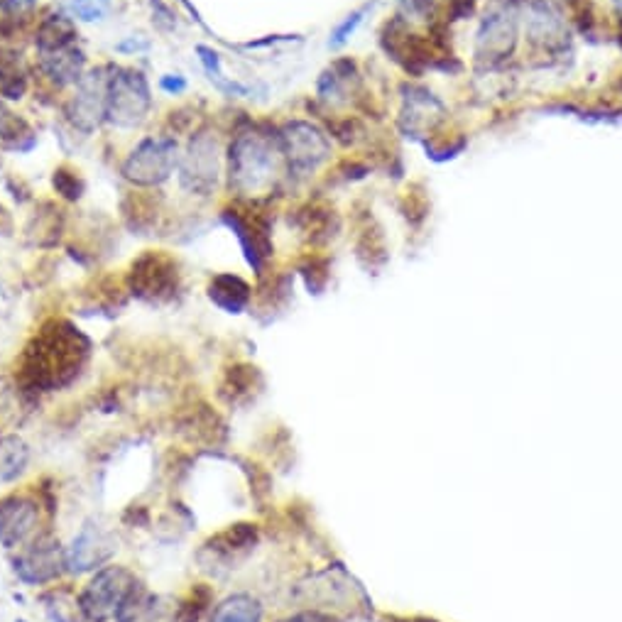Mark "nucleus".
Listing matches in <instances>:
<instances>
[{"instance_id":"nucleus-28","label":"nucleus","mask_w":622,"mask_h":622,"mask_svg":"<svg viewBox=\"0 0 622 622\" xmlns=\"http://www.w3.org/2000/svg\"><path fill=\"white\" fill-rule=\"evenodd\" d=\"M147 49H150V42L145 40V37H128V40H123V42H118L116 45V52H120V54H140V52H147Z\"/></svg>"},{"instance_id":"nucleus-24","label":"nucleus","mask_w":622,"mask_h":622,"mask_svg":"<svg viewBox=\"0 0 622 622\" xmlns=\"http://www.w3.org/2000/svg\"><path fill=\"white\" fill-rule=\"evenodd\" d=\"M52 184H54V192L67 201L81 199V194H84V182H81L79 172H74V169H69V167L54 169Z\"/></svg>"},{"instance_id":"nucleus-17","label":"nucleus","mask_w":622,"mask_h":622,"mask_svg":"<svg viewBox=\"0 0 622 622\" xmlns=\"http://www.w3.org/2000/svg\"><path fill=\"white\" fill-rule=\"evenodd\" d=\"M206 294H209V302L226 314H243L253 302V287L233 272H221V275L211 277Z\"/></svg>"},{"instance_id":"nucleus-13","label":"nucleus","mask_w":622,"mask_h":622,"mask_svg":"<svg viewBox=\"0 0 622 622\" xmlns=\"http://www.w3.org/2000/svg\"><path fill=\"white\" fill-rule=\"evenodd\" d=\"M258 542H260L258 525H253V522H236V525H228L226 529H221V532L211 534L209 542L199 549V559L201 556H209V564L231 566L236 564V561L245 559Z\"/></svg>"},{"instance_id":"nucleus-10","label":"nucleus","mask_w":622,"mask_h":622,"mask_svg":"<svg viewBox=\"0 0 622 622\" xmlns=\"http://www.w3.org/2000/svg\"><path fill=\"white\" fill-rule=\"evenodd\" d=\"M280 145L285 152L289 177H307L316 172L331 155V140L319 125L307 120H289L280 130Z\"/></svg>"},{"instance_id":"nucleus-8","label":"nucleus","mask_w":622,"mask_h":622,"mask_svg":"<svg viewBox=\"0 0 622 622\" xmlns=\"http://www.w3.org/2000/svg\"><path fill=\"white\" fill-rule=\"evenodd\" d=\"M13 574L30 588H52L62 581L67 571V554L62 542L49 529L40 539L13 554Z\"/></svg>"},{"instance_id":"nucleus-12","label":"nucleus","mask_w":622,"mask_h":622,"mask_svg":"<svg viewBox=\"0 0 622 622\" xmlns=\"http://www.w3.org/2000/svg\"><path fill=\"white\" fill-rule=\"evenodd\" d=\"M64 554H67L69 576L94 574V571L111 564L113 554H116V539H113L111 529L103 527L101 522L86 520L72 537V542L64 547Z\"/></svg>"},{"instance_id":"nucleus-19","label":"nucleus","mask_w":622,"mask_h":622,"mask_svg":"<svg viewBox=\"0 0 622 622\" xmlns=\"http://www.w3.org/2000/svg\"><path fill=\"white\" fill-rule=\"evenodd\" d=\"M30 466V446L18 434L0 436V483H13Z\"/></svg>"},{"instance_id":"nucleus-15","label":"nucleus","mask_w":622,"mask_h":622,"mask_svg":"<svg viewBox=\"0 0 622 622\" xmlns=\"http://www.w3.org/2000/svg\"><path fill=\"white\" fill-rule=\"evenodd\" d=\"M517 45V20L507 13H493L478 32V57L488 62L510 57Z\"/></svg>"},{"instance_id":"nucleus-6","label":"nucleus","mask_w":622,"mask_h":622,"mask_svg":"<svg viewBox=\"0 0 622 622\" xmlns=\"http://www.w3.org/2000/svg\"><path fill=\"white\" fill-rule=\"evenodd\" d=\"M152 111L150 81L133 67H111L108 74L106 123L118 130H135L147 123Z\"/></svg>"},{"instance_id":"nucleus-30","label":"nucleus","mask_w":622,"mask_h":622,"mask_svg":"<svg viewBox=\"0 0 622 622\" xmlns=\"http://www.w3.org/2000/svg\"><path fill=\"white\" fill-rule=\"evenodd\" d=\"M15 622H30V620H25V618H18Z\"/></svg>"},{"instance_id":"nucleus-21","label":"nucleus","mask_w":622,"mask_h":622,"mask_svg":"<svg viewBox=\"0 0 622 622\" xmlns=\"http://www.w3.org/2000/svg\"><path fill=\"white\" fill-rule=\"evenodd\" d=\"M214 591L209 583H194L182 600H177V622H204L214 610Z\"/></svg>"},{"instance_id":"nucleus-5","label":"nucleus","mask_w":622,"mask_h":622,"mask_svg":"<svg viewBox=\"0 0 622 622\" xmlns=\"http://www.w3.org/2000/svg\"><path fill=\"white\" fill-rule=\"evenodd\" d=\"M179 187L189 196H211L226 177V150L211 128H199L179 155Z\"/></svg>"},{"instance_id":"nucleus-2","label":"nucleus","mask_w":622,"mask_h":622,"mask_svg":"<svg viewBox=\"0 0 622 622\" xmlns=\"http://www.w3.org/2000/svg\"><path fill=\"white\" fill-rule=\"evenodd\" d=\"M287 174L280 133L272 135L260 125L236 130L226 150V179L231 194L253 204L275 192Z\"/></svg>"},{"instance_id":"nucleus-3","label":"nucleus","mask_w":622,"mask_h":622,"mask_svg":"<svg viewBox=\"0 0 622 622\" xmlns=\"http://www.w3.org/2000/svg\"><path fill=\"white\" fill-rule=\"evenodd\" d=\"M143 591L145 583L133 569L123 564H106L76 591V600L89 622H116Z\"/></svg>"},{"instance_id":"nucleus-1","label":"nucleus","mask_w":622,"mask_h":622,"mask_svg":"<svg viewBox=\"0 0 622 622\" xmlns=\"http://www.w3.org/2000/svg\"><path fill=\"white\" fill-rule=\"evenodd\" d=\"M91 341L64 319H52L37 331L18 365V380L30 392H57L69 383L89 360Z\"/></svg>"},{"instance_id":"nucleus-29","label":"nucleus","mask_w":622,"mask_h":622,"mask_svg":"<svg viewBox=\"0 0 622 622\" xmlns=\"http://www.w3.org/2000/svg\"><path fill=\"white\" fill-rule=\"evenodd\" d=\"M613 3H615V5H618V10H620V13H622V0H613Z\"/></svg>"},{"instance_id":"nucleus-7","label":"nucleus","mask_w":622,"mask_h":622,"mask_svg":"<svg viewBox=\"0 0 622 622\" xmlns=\"http://www.w3.org/2000/svg\"><path fill=\"white\" fill-rule=\"evenodd\" d=\"M179 167V143L174 135H150L143 138L120 165V174L133 187L152 189L172 179Z\"/></svg>"},{"instance_id":"nucleus-22","label":"nucleus","mask_w":622,"mask_h":622,"mask_svg":"<svg viewBox=\"0 0 622 622\" xmlns=\"http://www.w3.org/2000/svg\"><path fill=\"white\" fill-rule=\"evenodd\" d=\"M196 52H199L201 64H204L206 74H209L211 84H216V89H221L223 94H228V96H248L250 94L248 86H243V84H238V81H231V79H226V76H223L221 59H218V54L214 52V49L199 45L196 47Z\"/></svg>"},{"instance_id":"nucleus-26","label":"nucleus","mask_w":622,"mask_h":622,"mask_svg":"<svg viewBox=\"0 0 622 622\" xmlns=\"http://www.w3.org/2000/svg\"><path fill=\"white\" fill-rule=\"evenodd\" d=\"M152 15H155L152 20H155L160 30H174V15L162 0H152Z\"/></svg>"},{"instance_id":"nucleus-9","label":"nucleus","mask_w":622,"mask_h":622,"mask_svg":"<svg viewBox=\"0 0 622 622\" xmlns=\"http://www.w3.org/2000/svg\"><path fill=\"white\" fill-rule=\"evenodd\" d=\"M108 74L111 67L86 69V74L72 86V96L64 103V116L79 133L91 135L98 125L106 123Z\"/></svg>"},{"instance_id":"nucleus-4","label":"nucleus","mask_w":622,"mask_h":622,"mask_svg":"<svg viewBox=\"0 0 622 622\" xmlns=\"http://www.w3.org/2000/svg\"><path fill=\"white\" fill-rule=\"evenodd\" d=\"M47 505L42 488H15L5 493L0 498V547L15 554L47 534L45 522L54 517V510Z\"/></svg>"},{"instance_id":"nucleus-14","label":"nucleus","mask_w":622,"mask_h":622,"mask_svg":"<svg viewBox=\"0 0 622 622\" xmlns=\"http://www.w3.org/2000/svg\"><path fill=\"white\" fill-rule=\"evenodd\" d=\"M37 72L52 89H67L86 74V54L76 45L59 52L37 54Z\"/></svg>"},{"instance_id":"nucleus-23","label":"nucleus","mask_w":622,"mask_h":622,"mask_svg":"<svg viewBox=\"0 0 622 622\" xmlns=\"http://www.w3.org/2000/svg\"><path fill=\"white\" fill-rule=\"evenodd\" d=\"M64 13L79 23H101L111 13L113 0H59Z\"/></svg>"},{"instance_id":"nucleus-11","label":"nucleus","mask_w":622,"mask_h":622,"mask_svg":"<svg viewBox=\"0 0 622 622\" xmlns=\"http://www.w3.org/2000/svg\"><path fill=\"white\" fill-rule=\"evenodd\" d=\"M128 289L133 297L143 299V302H169L179 289L177 260L169 258L162 250H147L130 265Z\"/></svg>"},{"instance_id":"nucleus-20","label":"nucleus","mask_w":622,"mask_h":622,"mask_svg":"<svg viewBox=\"0 0 622 622\" xmlns=\"http://www.w3.org/2000/svg\"><path fill=\"white\" fill-rule=\"evenodd\" d=\"M42 603H45V613L49 622H89L86 615L81 613L79 600H76V591L72 588L52 586L49 591L42 593Z\"/></svg>"},{"instance_id":"nucleus-27","label":"nucleus","mask_w":622,"mask_h":622,"mask_svg":"<svg viewBox=\"0 0 622 622\" xmlns=\"http://www.w3.org/2000/svg\"><path fill=\"white\" fill-rule=\"evenodd\" d=\"M187 79H184L182 74H165L160 79V89L165 91V94H169V96H179V94H184V91H187Z\"/></svg>"},{"instance_id":"nucleus-25","label":"nucleus","mask_w":622,"mask_h":622,"mask_svg":"<svg viewBox=\"0 0 622 622\" xmlns=\"http://www.w3.org/2000/svg\"><path fill=\"white\" fill-rule=\"evenodd\" d=\"M363 15H365V10H356V13L346 15V20L336 25V30H334V35H331V42H329V45H334V47L346 45L348 37H351L353 32L358 30V25H360V23H363Z\"/></svg>"},{"instance_id":"nucleus-16","label":"nucleus","mask_w":622,"mask_h":622,"mask_svg":"<svg viewBox=\"0 0 622 622\" xmlns=\"http://www.w3.org/2000/svg\"><path fill=\"white\" fill-rule=\"evenodd\" d=\"M79 42V30H76L74 18H69L64 10H49L37 20L35 27V47L37 54L59 52V49L74 47Z\"/></svg>"},{"instance_id":"nucleus-18","label":"nucleus","mask_w":622,"mask_h":622,"mask_svg":"<svg viewBox=\"0 0 622 622\" xmlns=\"http://www.w3.org/2000/svg\"><path fill=\"white\" fill-rule=\"evenodd\" d=\"M206 622H263V603L250 593H233L214 605Z\"/></svg>"}]
</instances>
